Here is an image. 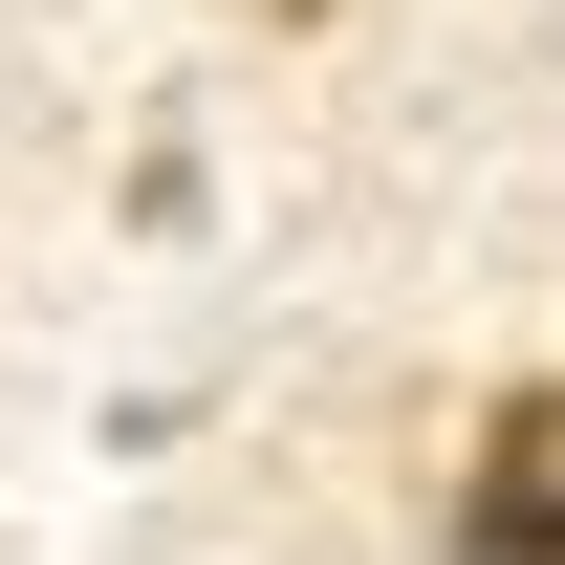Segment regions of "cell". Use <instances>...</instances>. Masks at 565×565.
Here are the masks:
<instances>
[{
	"label": "cell",
	"instance_id": "1",
	"mask_svg": "<svg viewBox=\"0 0 565 565\" xmlns=\"http://www.w3.org/2000/svg\"><path fill=\"white\" fill-rule=\"evenodd\" d=\"M457 565H565V370L479 414V457H457Z\"/></svg>",
	"mask_w": 565,
	"mask_h": 565
}]
</instances>
